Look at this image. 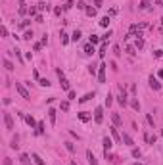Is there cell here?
Returning a JSON list of instances; mask_svg holds the SVG:
<instances>
[{
    "instance_id": "6da1fadb",
    "label": "cell",
    "mask_w": 163,
    "mask_h": 165,
    "mask_svg": "<svg viewBox=\"0 0 163 165\" xmlns=\"http://www.w3.org/2000/svg\"><path fill=\"white\" fill-rule=\"evenodd\" d=\"M4 125H6V130H13L15 125H13V117L10 111H4Z\"/></svg>"
},
{
    "instance_id": "7a4b0ae2",
    "label": "cell",
    "mask_w": 163,
    "mask_h": 165,
    "mask_svg": "<svg viewBox=\"0 0 163 165\" xmlns=\"http://www.w3.org/2000/svg\"><path fill=\"white\" fill-rule=\"evenodd\" d=\"M15 90L19 92V96H21V98H25V100H31V94H29V90H27V88L23 87L21 82H15Z\"/></svg>"
},
{
    "instance_id": "3957f363",
    "label": "cell",
    "mask_w": 163,
    "mask_h": 165,
    "mask_svg": "<svg viewBox=\"0 0 163 165\" xmlns=\"http://www.w3.org/2000/svg\"><path fill=\"white\" fill-rule=\"evenodd\" d=\"M58 77H60V82H61V88H63V90H71V87H69V81H67V79H65L63 77V71H61V69H58Z\"/></svg>"
},
{
    "instance_id": "277c9868",
    "label": "cell",
    "mask_w": 163,
    "mask_h": 165,
    "mask_svg": "<svg viewBox=\"0 0 163 165\" xmlns=\"http://www.w3.org/2000/svg\"><path fill=\"white\" fill-rule=\"evenodd\" d=\"M148 82H150V88H154L155 92H157V90H161V82H159L157 79L154 77V75H150V77H148Z\"/></svg>"
},
{
    "instance_id": "5b68a950",
    "label": "cell",
    "mask_w": 163,
    "mask_h": 165,
    "mask_svg": "<svg viewBox=\"0 0 163 165\" xmlns=\"http://www.w3.org/2000/svg\"><path fill=\"white\" fill-rule=\"evenodd\" d=\"M94 121L98 123V125L104 121V108H102V106H98V108L94 109Z\"/></svg>"
},
{
    "instance_id": "8992f818",
    "label": "cell",
    "mask_w": 163,
    "mask_h": 165,
    "mask_svg": "<svg viewBox=\"0 0 163 165\" xmlns=\"http://www.w3.org/2000/svg\"><path fill=\"white\" fill-rule=\"evenodd\" d=\"M98 82L104 85L106 82V63H100V69H98Z\"/></svg>"
},
{
    "instance_id": "52a82bcc",
    "label": "cell",
    "mask_w": 163,
    "mask_h": 165,
    "mask_svg": "<svg viewBox=\"0 0 163 165\" xmlns=\"http://www.w3.org/2000/svg\"><path fill=\"white\" fill-rule=\"evenodd\" d=\"M121 94L117 96V102H119L121 106H127V92H125V88H123V85H121Z\"/></svg>"
},
{
    "instance_id": "ba28073f",
    "label": "cell",
    "mask_w": 163,
    "mask_h": 165,
    "mask_svg": "<svg viewBox=\"0 0 163 165\" xmlns=\"http://www.w3.org/2000/svg\"><path fill=\"white\" fill-rule=\"evenodd\" d=\"M86 159H88V165H98V159H96L92 150H86Z\"/></svg>"
},
{
    "instance_id": "9c48e42d",
    "label": "cell",
    "mask_w": 163,
    "mask_h": 165,
    "mask_svg": "<svg viewBox=\"0 0 163 165\" xmlns=\"http://www.w3.org/2000/svg\"><path fill=\"white\" fill-rule=\"evenodd\" d=\"M102 144H104V152H109V150H111V146H113V142H111V138H109V136H104Z\"/></svg>"
},
{
    "instance_id": "30bf717a",
    "label": "cell",
    "mask_w": 163,
    "mask_h": 165,
    "mask_svg": "<svg viewBox=\"0 0 163 165\" xmlns=\"http://www.w3.org/2000/svg\"><path fill=\"white\" fill-rule=\"evenodd\" d=\"M121 140H123V142L127 144L129 148H134V142H133V138H131V136L127 135V133H123V135H121Z\"/></svg>"
},
{
    "instance_id": "8fae6325",
    "label": "cell",
    "mask_w": 163,
    "mask_h": 165,
    "mask_svg": "<svg viewBox=\"0 0 163 165\" xmlns=\"http://www.w3.org/2000/svg\"><path fill=\"white\" fill-rule=\"evenodd\" d=\"M111 121H113V125H115V127L123 125V119H121V115H119V113H111Z\"/></svg>"
},
{
    "instance_id": "7c38bea8",
    "label": "cell",
    "mask_w": 163,
    "mask_h": 165,
    "mask_svg": "<svg viewBox=\"0 0 163 165\" xmlns=\"http://www.w3.org/2000/svg\"><path fill=\"white\" fill-rule=\"evenodd\" d=\"M56 109H54V108H50V109H48V117H50V125H56Z\"/></svg>"
},
{
    "instance_id": "4fadbf2b",
    "label": "cell",
    "mask_w": 163,
    "mask_h": 165,
    "mask_svg": "<svg viewBox=\"0 0 163 165\" xmlns=\"http://www.w3.org/2000/svg\"><path fill=\"white\" fill-rule=\"evenodd\" d=\"M25 123H27V125L31 127V129H33V127H37V125H39V123L35 121V117H33V115H25Z\"/></svg>"
},
{
    "instance_id": "5bb4252c",
    "label": "cell",
    "mask_w": 163,
    "mask_h": 165,
    "mask_svg": "<svg viewBox=\"0 0 163 165\" xmlns=\"http://www.w3.org/2000/svg\"><path fill=\"white\" fill-rule=\"evenodd\" d=\"M94 52H96V50H94V44H92V42H88V44L85 46V54H86V56H92Z\"/></svg>"
},
{
    "instance_id": "9a60e30c",
    "label": "cell",
    "mask_w": 163,
    "mask_h": 165,
    "mask_svg": "<svg viewBox=\"0 0 163 165\" xmlns=\"http://www.w3.org/2000/svg\"><path fill=\"white\" fill-rule=\"evenodd\" d=\"M19 163H21V165H31L29 156H27V154H21V156H19Z\"/></svg>"
},
{
    "instance_id": "2e32d148",
    "label": "cell",
    "mask_w": 163,
    "mask_h": 165,
    "mask_svg": "<svg viewBox=\"0 0 163 165\" xmlns=\"http://www.w3.org/2000/svg\"><path fill=\"white\" fill-rule=\"evenodd\" d=\"M96 10H98V8H92V6H86V10H85V12H86V15H90V18H94V15H96Z\"/></svg>"
},
{
    "instance_id": "e0dca14e",
    "label": "cell",
    "mask_w": 163,
    "mask_h": 165,
    "mask_svg": "<svg viewBox=\"0 0 163 165\" xmlns=\"http://www.w3.org/2000/svg\"><path fill=\"white\" fill-rule=\"evenodd\" d=\"M90 98H94V92H88V94H85L83 98H79V102H81V104H85V102H88Z\"/></svg>"
},
{
    "instance_id": "ac0fdd59",
    "label": "cell",
    "mask_w": 163,
    "mask_h": 165,
    "mask_svg": "<svg viewBox=\"0 0 163 165\" xmlns=\"http://www.w3.org/2000/svg\"><path fill=\"white\" fill-rule=\"evenodd\" d=\"M19 15H25V13H29V8H27V4H19Z\"/></svg>"
},
{
    "instance_id": "d6986e66",
    "label": "cell",
    "mask_w": 163,
    "mask_h": 165,
    "mask_svg": "<svg viewBox=\"0 0 163 165\" xmlns=\"http://www.w3.org/2000/svg\"><path fill=\"white\" fill-rule=\"evenodd\" d=\"M131 106H133L134 111H140V102H138L136 98H133V100H131Z\"/></svg>"
},
{
    "instance_id": "ffe728a7",
    "label": "cell",
    "mask_w": 163,
    "mask_h": 165,
    "mask_svg": "<svg viewBox=\"0 0 163 165\" xmlns=\"http://www.w3.org/2000/svg\"><path fill=\"white\" fill-rule=\"evenodd\" d=\"M79 119H81V121H90V115H88V113H86V111H81V113H79Z\"/></svg>"
},
{
    "instance_id": "44dd1931",
    "label": "cell",
    "mask_w": 163,
    "mask_h": 165,
    "mask_svg": "<svg viewBox=\"0 0 163 165\" xmlns=\"http://www.w3.org/2000/svg\"><path fill=\"white\" fill-rule=\"evenodd\" d=\"M4 67H6V71H13V63L8 60V58L4 60Z\"/></svg>"
},
{
    "instance_id": "7402d4cb",
    "label": "cell",
    "mask_w": 163,
    "mask_h": 165,
    "mask_svg": "<svg viewBox=\"0 0 163 165\" xmlns=\"http://www.w3.org/2000/svg\"><path fill=\"white\" fill-rule=\"evenodd\" d=\"M100 25H102V27H107V25H109V15H104V18L100 19Z\"/></svg>"
},
{
    "instance_id": "603a6c76",
    "label": "cell",
    "mask_w": 163,
    "mask_h": 165,
    "mask_svg": "<svg viewBox=\"0 0 163 165\" xmlns=\"http://www.w3.org/2000/svg\"><path fill=\"white\" fill-rule=\"evenodd\" d=\"M60 37H61V44H67V42H69L67 33H63V31H61V33H60Z\"/></svg>"
},
{
    "instance_id": "cb8c5ba5",
    "label": "cell",
    "mask_w": 163,
    "mask_h": 165,
    "mask_svg": "<svg viewBox=\"0 0 163 165\" xmlns=\"http://www.w3.org/2000/svg\"><path fill=\"white\" fill-rule=\"evenodd\" d=\"M111 136H113V138L117 140V142L121 140V136H119V133H117V129H115V127H111Z\"/></svg>"
},
{
    "instance_id": "d4e9b609",
    "label": "cell",
    "mask_w": 163,
    "mask_h": 165,
    "mask_svg": "<svg viewBox=\"0 0 163 165\" xmlns=\"http://www.w3.org/2000/svg\"><path fill=\"white\" fill-rule=\"evenodd\" d=\"M134 48L142 50V48H144V40H142V39H136V42H134Z\"/></svg>"
},
{
    "instance_id": "484cf974",
    "label": "cell",
    "mask_w": 163,
    "mask_h": 165,
    "mask_svg": "<svg viewBox=\"0 0 163 165\" xmlns=\"http://www.w3.org/2000/svg\"><path fill=\"white\" fill-rule=\"evenodd\" d=\"M148 4H150V0H140V10H148Z\"/></svg>"
},
{
    "instance_id": "4316f807",
    "label": "cell",
    "mask_w": 163,
    "mask_h": 165,
    "mask_svg": "<svg viewBox=\"0 0 163 165\" xmlns=\"http://www.w3.org/2000/svg\"><path fill=\"white\" fill-rule=\"evenodd\" d=\"M65 148H67V150H69L71 154L75 152V144H73V142H65Z\"/></svg>"
},
{
    "instance_id": "83f0119b",
    "label": "cell",
    "mask_w": 163,
    "mask_h": 165,
    "mask_svg": "<svg viewBox=\"0 0 163 165\" xmlns=\"http://www.w3.org/2000/svg\"><path fill=\"white\" fill-rule=\"evenodd\" d=\"M71 39H73V40H75V42H77V40H79V39H81V31H79V29H77V31H75V33H73V35H71Z\"/></svg>"
},
{
    "instance_id": "f1b7e54d",
    "label": "cell",
    "mask_w": 163,
    "mask_h": 165,
    "mask_svg": "<svg viewBox=\"0 0 163 165\" xmlns=\"http://www.w3.org/2000/svg\"><path fill=\"white\" fill-rule=\"evenodd\" d=\"M37 133H39V135H42V133H44V123H42V121L37 125Z\"/></svg>"
},
{
    "instance_id": "f546056e",
    "label": "cell",
    "mask_w": 163,
    "mask_h": 165,
    "mask_svg": "<svg viewBox=\"0 0 163 165\" xmlns=\"http://www.w3.org/2000/svg\"><path fill=\"white\" fill-rule=\"evenodd\" d=\"M33 159H35V163H37V165H44V161L40 159V157L37 156V154H33Z\"/></svg>"
},
{
    "instance_id": "4dcf8cb0",
    "label": "cell",
    "mask_w": 163,
    "mask_h": 165,
    "mask_svg": "<svg viewBox=\"0 0 163 165\" xmlns=\"http://www.w3.org/2000/svg\"><path fill=\"white\" fill-rule=\"evenodd\" d=\"M146 121H148V125H150V127H155V123H154V117H152L150 113L146 115Z\"/></svg>"
},
{
    "instance_id": "1f68e13d",
    "label": "cell",
    "mask_w": 163,
    "mask_h": 165,
    "mask_svg": "<svg viewBox=\"0 0 163 165\" xmlns=\"http://www.w3.org/2000/svg\"><path fill=\"white\" fill-rule=\"evenodd\" d=\"M13 54H15V58H17V60H19V63H23V58H21V52H19V50H17V48H15V50H13Z\"/></svg>"
},
{
    "instance_id": "d6a6232c",
    "label": "cell",
    "mask_w": 163,
    "mask_h": 165,
    "mask_svg": "<svg viewBox=\"0 0 163 165\" xmlns=\"http://www.w3.org/2000/svg\"><path fill=\"white\" fill-rule=\"evenodd\" d=\"M23 39H25V40H31V39H33V31H25Z\"/></svg>"
},
{
    "instance_id": "836d02e7",
    "label": "cell",
    "mask_w": 163,
    "mask_h": 165,
    "mask_svg": "<svg viewBox=\"0 0 163 165\" xmlns=\"http://www.w3.org/2000/svg\"><path fill=\"white\" fill-rule=\"evenodd\" d=\"M127 54L134 56V54H136V48H134V46H127Z\"/></svg>"
},
{
    "instance_id": "e575fe53",
    "label": "cell",
    "mask_w": 163,
    "mask_h": 165,
    "mask_svg": "<svg viewBox=\"0 0 163 165\" xmlns=\"http://www.w3.org/2000/svg\"><path fill=\"white\" fill-rule=\"evenodd\" d=\"M90 42H92V44L100 42V37H98V35H90Z\"/></svg>"
},
{
    "instance_id": "d590c367",
    "label": "cell",
    "mask_w": 163,
    "mask_h": 165,
    "mask_svg": "<svg viewBox=\"0 0 163 165\" xmlns=\"http://www.w3.org/2000/svg\"><path fill=\"white\" fill-rule=\"evenodd\" d=\"M60 108H61V111H67V109H69V102H61Z\"/></svg>"
},
{
    "instance_id": "8d00e7d4",
    "label": "cell",
    "mask_w": 163,
    "mask_h": 165,
    "mask_svg": "<svg viewBox=\"0 0 163 165\" xmlns=\"http://www.w3.org/2000/svg\"><path fill=\"white\" fill-rule=\"evenodd\" d=\"M142 156V152L138 150V148H133V157H140Z\"/></svg>"
},
{
    "instance_id": "74e56055",
    "label": "cell",
    "mask_w": 163,
    "mask_h": 165,
    "mask_svg": "<svg viewBox=\"0 0 163 165\" xmlns=\"http://www.w3.org/2000/svg\"><path fill=\"white\" fill-rule=\"evenodd\" d=\"M37 10H39V8H35V6H31V8H29V15H35V18H37Z\"/></svg>"
},
{
    "instance_id": "f35d334b",
    "label": "cell",
    "mask_w": 163,
    "mask_h": 165,
    "mask_svg": "<svg viewBox=\"0 0 163 165\" xmlns=\"http://www.w3.org/2000/svg\"><path fill=\"white\" fill-rule=\"evenodd\" d=\"M17 140H19V138H17V136H15V138L12 140V144H10V146H12L13 150H17V146H19V144H17Z\"/></svg>"
},
{
    "instance_id": "ab89813d",
    "label": "cell",
    "mask_w": 163,
    "mask_h": 165,
    "mask_svg": "<svg viewBox=\"0 0 163 165\" xmlns=\"http://www.w3.org/2000/svg\"><path fill=\"white\" fill-rule=\"evenodd\" d=\"M111 98H113L111 94H107V98H106V106H107V108H109V106H111V102H113Z\"/></svg>"
},
{
    "instance_id": "60d3db41",
    "label": "cell",
    "mask_w": 163,
    "mask_h": 165,
    "mask_svg": "<svg viewBox=\"0 0 163 165\" xmlns=\"http://www.w3.org/2000/svg\"><path fill=\"white\" fill-rule=\"evenodd\" d=\"M113 54L119 58V56H121V48H119V46H113Z\"/></svg>"
},
{
    "instance_id": "b9f144b4",
    "label": "cell",
    "mask_w": 163,
    "mask_h": 165,
    "mask_svg": "<svg viewBox=\"0 0 163 165\" xmlns=\"http://www.w3.org/2000/svg\"><path fill=\"white\" fill-rule=\"evenodd\" d=\"M40 85H42V87H50V81H48V79H40Z\"/></svg>"
},
{
    "instance_id": "7bdbcfd3",
    "label": "cell",
    "mask_w": 163,
    "mask_h": 165,
    "mask_svg": "<svg viewBox=\"0 0 163 165\" xmlns=\"http://www.w3.org/2000/svg\"><path fill=\"white\" fill-rule=\"evenodd\" d=\"M33 48H35V52H40V48H42V42H37Z\"/></svg>"
},
{
    "instance_id": "ee69618b",
    "label": "cell",
    "mask_w": 163,
    "mask_h": 165,
    "mask_svg": "<svg viewBox=\"0 0 163 165\" xmlns=\"http://www.w3.org/2000/svg\"><path fill=\"white\" fill-rule=\"evenodd\" d=\"M106 54V42H102V46H100V56H104Z\"/></svg>"
},
{
    "instance_id": "f6af8a7d",
    "label": "cell",
    "mask_w": 163,
    "mask_h": 165,
    "mask_svg": "<svg viewBox=\"0 0 163 165\" xmlns=\"http://www.w3.org/2000/svg\"><path fill=\"white\" fill-rule=\"evenodd\" d=\"M37 8H39V10H46V8H48V6H46V4H44V2H39V6H37Z\"/></svg>"
},
{
    "instance_id": "bcb514c9",
    "label": "cell",
    "mask_w": 163,
    "mask_h": 165,
    "mask_svg": "<svg viewBox=\"0 0 163 165\" xmlns=\"http://www.w3.org/2000/svg\"><path fill=\"white\" fill-rule=\"evenodd\" d=\"M0 33H2V37H8V29H6V27H2V29H0Z\"/></svg>"
},
{
    "instance_id": "7dc6e473",
    "label": "cell",
    "mask_w": 163,
    "mask_h": 165,
    "mask_svg": "<svg viewBox=\"0 0 163 165\" xmlns=\"http://www.w3.org/2000/svg\"><path fill=\"white\" fill-rule=\"evenodd\" d=\"M77 8H79V10H86V4H85V2H79Z\"/></svg>"
},
{
    "instance_id": "c3c4849f",
    "label": "cell",
    "mask_w": 163,
    "mask_h": 165,
    "mask_svg": "<svg viewBox=\"0 0 163 165\" xmlns=\"http://www.w3.org/2000/svg\"><path fill=\"white\" fill-rule=\"evenodd\" d=\"M67 94H69V100H75V92H73V90H69Z\"/></svg>"
},
{
    "instance_id": "681fc988",
    "label": "cell",
    "mask_w": 163,
    "mask_h": 165,
    "mask_svg": "<svg viewBox=\"0 0 163 165\" xmlns=\"http://www.w3.org/2000/svg\"><path fill=\"white\" fill-rule=\"evenodd\" d=\"M94 6L96 8H102V0H94Z\"/></svg>"
},
{
    "instance_id": "f907efd6",
    "label": "cell",
    "mask_w": 163,
    "mask_h": 165,
    "mask_svg": "<svg viewBox=\"0 0 163 165\" xmlns=\"http://www.w3.org/2000/svg\"><path fill=\"white\" fill-rule=\"evenodd\" d=\"M27 25H29V19H25V21H21V25H19V27L23 29V27H27Z\"/></svg>"
},
{
    "instance_id": "816d5d0a",
    "label": "cell",
    "mask_w": 163,
    "mask_h": 165,
    "mask_svg": "<svg viewBox=\"0 0 163 165\" xmlns=\"http://www.w3.org/2000/svg\"><path fill=\"white\" fill-rule=\"evenodd\" d=\"M4 165H12V159H10V157H6V159H4Z\"/></svg>"
},
{
    "instance_id": "f5cc1de1",
    "label": "cell",
    "mask_w": 163,
    "mask_h": 165,
    "mask_svg": "<svg viewBox=\"0 0 163 165\" xmlns=\"http://www.w3.org/2000/svg\"><path fill=\"white\" fill-rule=\"evenodd\" d=\"M159 77H161V79H163V69H161V71H159Z\"/></svg>"
},
{
    "instance_id": "db71d44e",
    "label": "cell",
    "mask_w": 163,
    "mask_h": 165,
    "mask_svg": "<svg viewBox=\"0 0 163 165\" xmlns=\"http://www.w3.org/2000/svg\"><path fill=\"white\" fill-rule=\"evenodd\" d=\"M161 25H163V19H161Z\"/></svg>"
},
{
    "instance_id": "11a10c76",
    "label": "cell",
    "mask_w": 163,
    "mask_h": 165,
    "mask_svg": "<svg viewBox=\"0 0 163 165\" xmlns=\"http://www.w3.org/2000/svg\"><path fill=\"white\" fill-rule=\"evenodd\" d=\"M161 136H163V130H161Z\"/></svg>"
},
{
    "instance_id": "9f6ffc18",
    "label": "cell",
    "mask_w": 163,
    "mask_h": 165,
    "mask_svg": "<svg viewBox=\"0 0 163 165\" xmlns=\"http://www.w3.org/2000/svg\"><path fill=\"white\" fill-rule=\"evenodd\" d=\"M134 165H140V163H134Z\"/></svg>"
}]
</instances>
